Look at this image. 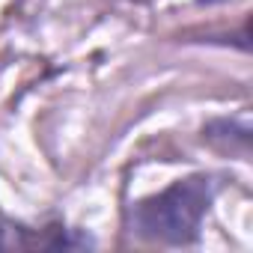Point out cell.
I'll list each match as a JSON object with an SVG mask.
<instances>
[{
    "label": "cell",
    "instance_id": "1",
    "mask_svg": "<svg viewBox=\"0 0 253 253\" xmlns=\"http://www.w3.org/2000/svg\"><path fill=\"white\" fill-rule=\"evenodd\" d=\"M217 197V176L194 173L176 179L164 191L143 197L125 211V229L134 238L158 241V244H197L200 226Z\"/></svg>",
    "mask_w": 253,
    "mask_h": 253
},
{
    "label": "cell",
    "instance_id": "2",
    "mask_svg": "<svg viewBox=\"0 0 253 253\" xmlns=\"http://www.w3.org/2000/svg\"><path fill=\"white\" fill-rule=\"evenodd\" d=\"M203 140H209L214 149L220 152H235L241 158L250 155V125L247 116H223V119H211L203 128Z\"/></svg>",
    "mask_w": 253,
    "mask_h": 253
}]
</instances>
